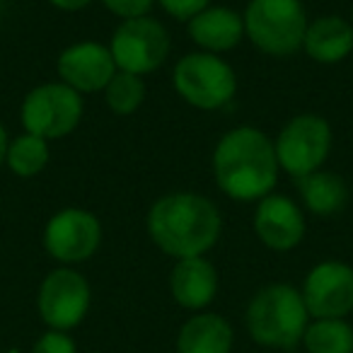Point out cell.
I'll use <instances>...</instances> for the list:
<instances>
[{
  "mask_svg": "<svg viewBox=\"0 0 353 353\" xmlns=\"http://www.w3.org/2000/svg\"><path fill=\"white\" fill-rule=\"evenodd\" d=\"M242 17L245 37L261 54L285 59L303 51L310 25L303 0H250Z\"/></svg>",
  "mask_w": 353,
  "mask_h": 353,
  "instance_id": "cell-4",
  "label": "cell"
},
{
  "mask_svg": "<svg viewBox=\"0 0 353 353\" xmlns=\"http://www.w3.org/2000/svg\"><path fill=\"white\" fill-rule=\"evenodd\" d=\"M303 300L312 319H346L353 312V266L339 259H324L307 271Z\"/></svg>",
  "mask_w": 353,
  "mask_h": 353,
  "instance_id": "cell-11",
  "label": "cell"
},
{
  "mask_svg": "<svg viewBox=\"0 0 353 353\" xmlns=\"http://www.w3.org/2000/svg\"><path fill=\"white\" fill-rule=\"evenodd\" d=\"M104 102H107L109 112L117 117H131L145 102V83L141 75L117 70L104 88Z\"/></svg>",
  "mask_w": 353,
  "mask_h": 353,
  "instance_id": "cell-21",
  "label": "cell"
},
{
  "mask_svg": "<svg viewBox=\"0 0 353 353\" xmlns=\"http://www.w3.org/2000/svg\"><path fill=\"white\" fill-rule=\"evenodd\" d=\"M303 51L322 65H336L353 56V25L341 15H319L310 20Z\"/></svg>",
  "mask_w": 353,
  "mask_h": 353,
  "instance_id": "cell-16",
  "label": "cell"
},
{
  "mask_svg": "<svg viewBox=\"0 0 353 353\" xmlns=\"http://www.w3.org/2000/svg\"><path fill=\"white\" fill-rule=\"evenodd\" d=\"M310 319L303 293L290 283H269L259 288L245 310V327L252 341L276 351L298 348Z\"/></svg>",
  "mask_w": 353,
  "mask_h": 353,
  "instance_id": "cell-3",
  "label": "cell"
},
{
  "mask_svg": "<svg viewBox=\"0 0 353 353\" xmlns=\"http://www.w3.org/2000/svg\"><path fill=\"white\" fill-rule=\"evenodd\" d=\"M92 290L80 271L73 266H59L49 271L39 283L37 293V312L41 322L56 332H70L90 312Z\"/></svg>",
  "mask_w": 353,
  "mask_h": 353,
  "instance_id": "cell-9",
  "label": "cell"
},
{
  "mask_svg": "<svg viewBox=\"0 0 353 353\" xmlns=\"http://www.w3.org/2000/svg\"><path fill=\"white\" fill-rule=\"evenodd\" d=\"M157 3L167 15L179 22H189L194 15H199L211 6V0H157Z\"/></svg>",
  "mask_w": 353,
  "mask_h": 353,
  "instance_id": "cell-24",
  "label": "cell"
},
{
  "mask_svg": "<svg viewBox=\"0 0 353 353\" xmlns=\"http://www.w3.org/2000/svg\"><path fill=\"white\" fill-rule=\"evenodd\" d=\"M102 221L92 211L68 206L46 221L44 250L61 266H75L92 259L102 247Z\"/></svg>",
  "mask_w": 353,
  "mask_h": 353,
  "instance_id": "cell-10",
  "label": "cell"
},
{
  "mask_svg": "<svg viewBox=\"0 0 353 353\" xmlns=\"http://www.w3.org/2000/svg\"><path fill=\"white\" fill-rule=\"evenodd\" d=\"M49 3L61 12H78L85 10L88 6H92L94 0H49Z\"/></svg>",
  "mask_w": 353,
  "mask_h": 353,
  "instance_id": "cell-25",
  "label": "cell"
},
{
  "mask_svg": "<svg viewBox=\"0 0 353 353\" xmlns=\"http://www.w3.org/2000/svg\"><path fill=\"white\" fill-rule=\"evenodd\" d=\"M174 92L201 112H216L235 99L237 73L223 56L192 51L176 61L172 70Z\"/></svg>",
  "mask_w": 353,
  "mask_h": 353,
  "instance_id": "cell-5",
  "label": "cell"
},
{
  "mask_svg": "<svg viewBox=\"0 0 353 353\" xmlns=\"http://www.w3.org/2000/svg\"><path fill=\"white\" fill-rule=\"evenodd\" d=\"M254 235L271 252H290L305 240V213L298 203L285 194H269L256 201V211L252 218Z\"/></svg>",
  "mask_w": 353,
  "mask_h": 353,
  "instance_id": "cell-13",
  "label": "cell"
},
{
  "mask_svg": "<svg viewBox=\"0 0 353 353\" xmlns=\"http://www.w3.org/2000/svg\"><path fill=\"white\" fill-rule=\"evenodd\" d=\"M8 145H10V136H8V128L3 126V121H0V167L6 165Z\"/></svg>",
  "mask_w": 353,
  "mask_h": 353,
  "instance_id": "cell-26",
  "label": "cell"
},
{
  "mask_svg": "<svg viewBox=\"0 0 353 353\" xmlns=\"http://www.w3.org/2000/svg\"><path fill=\"white\" fill-rule=\"evenodd\" d=\"M213 179L228 199L261 201L279 184V157L274 141L256 126H235L213 148Z\"/></svg>",
  "mask_w": 353,
  "mask_h": 353,
  "instance_id": "cell-1",
  "label": "cell"
},
{
  "mask_svg": "<svg viewBox=\"0 0 353 353\" xmlns=\"http://www.w3.org/2000/svg\"><path fill=\"white\" fill-rule=\"evenodd\" d=\"M351 25H353V17H351Z\"/></svg>",
  "mask_w": 353,
  "mask_h": 353,
  "instance_id": "cell-27",
  "label": "cell"
},
{
  "mask_svg": "<svg viewBox=\"0 0 353 353\" xmlns=\"http://www.w3.org/2000/svg\"><path fill=\"white\" fill-rule=\"evenodd\" d=\"M232 346V324L216 312H194L176 334V353H230Z\"/></svg>",
  "mask_w": 353,
  "mask_h": 353,
  "instance_id": "cell-17",
  "label": "cell"
},
{
  "mask_svg": "<svg viewBox=\"0 0 353 353\" xmlns=\"http://www.w3.org/2000/svg\"><path fill=\"white\" fill-rule=\"evenodd\" d=\"M109 51L119 70L133 75H148L167 61L172 49L170 32L155 17H133L121 20L109 39Z\"/></svg>",
  "mask_w": 353,
  "mask_h": 353,
  "instance_id": "cell-8",
  "label": "cell"
},
{
  "mask_svg": "<svg viewBox=\"0 0 353 353\" xmlns=\"http://www.w3.org/2000/svg\"><path fill=\"white\" fill-rule=\"evenodd\" d=\"M334 145L332 123L324 117L305 112L283 123L274 141L281 172L293 179L317 172L324 167Z\"/></svg>",
  "mask_w": 353,
  "mask_h": 353,
  "instance_id": "cell-7",
  "label": "cell"
},
{
  "mask_svg": "<svg viewBox=\"0 0 353 353\" xmlns=\"http://www.w3.org/2000/svg\"><path fill=\"white\" fill-rule=\"evenodd\" d=\"M117 70L109 46L99 41H75L56 59L59 80L80 94L104 92Z\"/></svg>",
  "mask_w": 353,
  "mask_h": 353,
  "instance_id": "cell-12",
  "label": "cell"
},
{
  "mask_svg": "<svg viewBox=\"0 0 353 353\" xmlns=\"http://www.w3.org/2000/svg\"><path fill=\"white\" fill-rule=\"evenodd\" d=\"M145 230L152 245L174 261L206 256L221 240L223 216L203 194L170 192L150 206Z\"/></svg>",
  "mask_w": 353,
  "mask_h": 353,
  "instance_id": "cell-2",
  "label": "cell"
},
{
  "mask_svg": "<svg viewBox=\"0 0 353 353\" xmlns=\"http://www.w3.org/2000/svg\"><path fill=\"white\" fill-rule=\"evenodd\" d=\"M303 346L307 353H353V327L346 319H310Z\"/></svg>",
  "mask_w": 353,
  "mask_h": 353,
  "instance_id": "cell-20",
  "label": "cell"
},
{
  "mask_svg": "<svg viewBox=\"0 0 353 353\" xmlns=\"http://www.w3.org/2000/svg\"><path fill=\"white\" fill-rule=\"evenodd\" d=\"M49 157V141L32 136V133H22V136L12 138L10 145H8L6 165L20 179H32V176H39L46 170Z\"/></svg>",
  "mask_w": 353,
  "mask_h": 353,
  "instance_id": "cell-19",
  "label": "cell"
},
{
  "mask_svg": "<svg viewBox=\"0 0 353 353\" xmlns=\"http://www.w3.org/2000/svg\"><path fill=\"white\" fill-rule=\"evenodd\" d=\"M83 94L56 80V83L37 85L25 94L20 107V121L25 133L51 143L70 136L83 121Z\"/></svg>",
  "mask_w": 353,
  "mask_h": 353,
  "instance_id": "cell-6",
  "label": "cell"
},
{
  "mask_svg": "<svg viewBox=\"0 0 353 353\" xmlns=\"http://www.w3.org/2000/svg\"><path fill=\"white\" fill-rule=\"evenodd\" d=\"M32 353H78V343L68 332H44L32 346Z\"/></svg>",
  "mask_w": 353,
  "mask_h": 353,
  "instance_id": "cell-22",
  "label": "cell"
},
{
  "mask_svg": "<svg viewBox=\"0 0 353 353\" xmlns=\"http://www.w3.org/2000/svg\"><path fill=\"white\" fill-rule=\"evenodd\" d=\"M102 3L112 15L121 17V20H133V17L150 15L157 0H102Z\"/></svg>",
  "mask_w": 353,
  "mask_h": 353,
  "instance_id": "cell-23",
  "label": "cell"
},
{
  "mask_svg": "<svg viewBox=\"0 0 353 353\" xmlns=\"http://www.w3.org/2000/svg\"><path fill=\"white\" fill-rule=\"evenodd\" d=\"M170 293L179 307L201 312L218 295V269L208 256L176 259L170 271Z\"/></svg>",
  "mask_w": 353,
  "mask_h": 353,
  "instance_id": "cell-14",
  "label": "cell"
},
{
  "mask_svg": "<svg viewBox=\"0 0 353 353\" xmlns=\"http://www.w3.org/2000/svg\"><path fill=\"white\" fill-rule=\"evenodd\" d=\"M189 39L206 54H228L237 49L245 37V17L228 6H208L187 22Z\"/></svg>",
  "mask_w": 353,
  "mask_h": 353,
  "instance_id": "cell-15",
  "label": "cell"
},
{
  "mask_svg": "<svg viewBox=\"0 0 353 353\" xmlns=\"http://www.w3.org/2000/svg\"><path fill=\"white\" fill-rule=\"evenodd\" d=\"M295 182H298V194L305 211H310L317 218L339 216L351 199V189H348L346 179L336 172L324 170V167L300 176Z\"/></svg>",
  "mask_w": 353,
  "mask_h": 353,
  "instance_id": "cell-18",
  "label": "cell"
}]
</instances>
